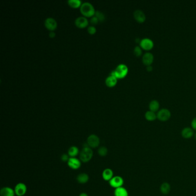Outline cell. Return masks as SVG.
Wrapping results in <instances>:
<instances>
[{"instance_id": "6da1fadb", "label": "cell", "mask_w": 196, "mask_h": 196, "mask_svg": "<svg viewBox=\"0 0 196 196\" xmlns=\"http://www.w3.org/2000/svg\"><path fill=\"white\" fill-rule=\"evenodd\" d=\"M93 156V151L92 149L89 147L87 143L84 146L80 153V158L81 161L83 163H87L92 159Z\"/></svg>"}, {"instance_id": "7a4b0ae2", "label": "cell", "mask_w": 196, "mask_h": 196, "mask_svg": "<svg viewBox=\"0 0 196 196\" xmlns=\"http://www.w3.org/2000/svg\"><path fill=\"white\" fill-rule=\"evenodd\" d=\"M81 12L85 16L90 17L95 14L93 6L89 2H85L81 6Z\"/></svg>"}, {"instance_id": "3957f363", "label": "cell", "mask_w": 196, "mask_h": 196, "mask_svg": "<svg viewBox=\"0 0 196 196\" xmlns=\"http://www.w3.org/2000/svg\"><path fill=\"white\" fill-rule=\"evenodd\" d=\"M86 143L91 149H95L99 146L100 144V140L98 136L95 134H92L88 136Z\"/></svg>"}, {"instance_id": "277c9868", "label": "cell", "mask_w": 196, "mask_h": 196, "mask_svg": "<svg viewBox=\"0 0 196 196\" xmlns=\"http://www.w3.org/2000/svg\"><path fill=\"white\" fill-rule=\"evenodd\" d=\"M115 71L117 78H123L127 75L128 69L126 65L120 64L117 67Z\"/></svg>"}, {"instance_id": "5b68a950", "label": "cell", "mask_w": 196, "mask_h": 196, "mask_svg": "<svg viewBox=\"0 0 196 196\" xmlns=\"http://www.w3.org/2000/svg\"><path fill=\"white\" fill-rule=\"evenodd\" d=\"M124 183V179L121 176L116 175L114 176L111 180L109 181V184L112 187L115 188V189L117 188L122 187Z\"/></svg>"}, {"instance_id": "8992f818", "label": "cell", "mask_w": 196, "mask_h": 196, "mask_svg": "<svg viewBox=\"0 0 196 196\" xmlns=\"http://www.w3.org/2000/svg\"><path fill=\"white\" fill-rule=\"evenodd\" d=\"M157 119L160 122L168 121L171 117V112L167 109H162L159 111L157 115Z\"/></svg>"}, {"instance_id": "52a82bcc", "label": "cell", "mask_w": 196, "mask_h": 196, "mask_svg": "<svg viewBox=\"0 0 196 196\" xmlns=\"http://www.w3.org/2000/svg\"><path fill=\"white\" fill-rule=\"evenodd\" d=\"M140 46L143 50L149 51L154 47V42L150 39L144 38L141 40L140 42Z\"/></svg>"}, {"instance_id": "ba28073f", "label": "cell", "mask_w": 196, "mask_h": 196, "mask_svg": "<svg viewBox=\"0 0 196 196\" xmlns=\"http://www.w3.org/2000/svg\"><path fill=\"white\" fill-rule=\"evenodd\" d=\"M67 163V165L71 169L78 170L80 169L81 166L82 162L81 160L77 157L75 158H70Z\"/></svg>"}, {"instance_id": "9c48e42d", "label": "cell", "mask_w": 196, "mask_h": 196, "mask_svg": "<svg viewBox=\"0 0 196 196\" xmlns=\"http://www.w3.org/2000/svg\"><path fill=\"white\" fill-rule=\"evenodd\" d=\"M15 192L17 196H24L27 193V187L24 183L20 182L15 187Z\"/></svg>"}, {"instance_id": "30bf717a", "label": "cell", "mask_w": 196, "mask_h": 196, "mask_svg": "<svg viewBox=\"0 0 196 196\" xmlns=\"http://www.w3.org/2000/svg\"><path fill=\"white\" fill-rule=\"evenodd\" d=\"M143 64L147 66H151L154 62V55L151 53H146L143 55L142 58Z\"/></svg>"}, {"instance_id": "8fae6325", "label": "cell", "mask_w": 196, "mask_h": 196, "mask_svg": "<svg viewBox=\"0 0 196 196\" xmlns=\"http://www.w3.org/2000/svg\"><path fill=\"white\" fill-rule=\"evenodd\" d=\"M133 16L135 19L139 23H143L146 19V17L143 11L139 9L136 10L134 12Z\"/></svg>"}, {"instance_id": "7c38bea8", "label": "cell", "mask_w": 196, "mask_h": 196, "mask_svg": "<svg viewBox=\"0 0 196 196\" xmlns=\"http://www.w3.org/2000/svg\"><path fill=\"white\" fill-rule=\"evenodd\" d=\"M194 130L191 127L184 128L181 131V136L182 138L189 139L194 136Z\"/></svg>"}, {"instance_id": "4fadbf2b", "label": "cell", "mask_w": 196, "mask_h": 196, "mask_svg": "<svg viewBox=\"0 0 196 196\" xmlns=\"http://www.w3.org/2000/svg\"><path fill=\"white\" fill-rule=\"evenodd\" d=\"M1 196H15V190L10 187L6 186L2 187L0 191Z\"/></svg>"}, {"instance_id": "5bb4252c", "label": "cell", "mask_w": 196, "mask_h": 196, "mask_svg": "<svg viewBox=\"0 0 196 196\" xmlns=\"http://www.w3.org/2000/svg\"><path fill=\"white\" fill-rule=\"evenodd\" d=\"M45 26L50 30H53L57 27V23L55 19L52 17H49L45 20Z\"/></svg>"}, {"instance_id": "9a60e30c", "label": "cell", "mask_w": 196, "mask_h": 196, "mask_svg": "<svg viewBox=\"0 0 196 196\" xmlns=\"http://www.w3.org/2000/svg\"><path fill=\"white\" fill-rule=\"evenodd\" d=\"M102 177L104 180L109 182L114 177L113 171L111 169H105L102 171Z\"/></svg>"}, {"instance_id": "2e32d148", "label": "cell", "mask_w": 196, "mask_h": 196, "mask_svg": "<svg viewBox=\"0 0 196 196\" xmlns=\"http://www.w3.org/2000/svg\"><path fill=\"white\" fill-rule=\"evenodd\" d=\"M89 180V176L85 173H81L77 177V182L81 184H86L87 182H88Z\"/></svg>"}, {"instance_id": "e0dca14e", "label": "cell", "mask_w": 196, "mask_h": 196, "mask_svg": "<svg viewBox=\"0 0 196 196\" xmlns=\"http://www.w3.org/2000/svg\"><path fill=\"white\" fill-rule=\"evenodd\" d=\"M75 23L78 27L84 28L88 24V21L84 17H79L76 19Z\"/></svg>"}, {"instance_id": "ac0fdd59", "label": "cell", "mask_w": 196, "mask_h": 196, "mask_svg": "<svg viewBox=\"0 0 196 196\" xmlns=\"http://www.w3.org/2000/svg\"><path fill=\"white\" fill-rule=\"evenodd\" d=\"M160 191L162 194L167 195L171 191V186L168 182H164L160 186Z\"/></svg>"}, {"instance_id": "d6986e66", "label": "cell", "mask_w": 196, "mask_h": 196, "mask_svg": "<svg viewBox=\"0 0 196 196\" xmlns=\"http://www.w3.org/2000/svg\"><path fill=\"white\" fill-rule=\"evenodd\" d=\"M114 195L115 196H128L129 194L127 190L122 186L115 190Z\"/></svg>"}, {"instance_id": "ffe728a7", "label": "cell", "mask_w": 196, "mask_h": 196, "mask_svg": "<svg viewBox=\"0 0 196 196\" xmlns=\"http://www.w3.org/2000/svg\"><path fill=\"white\" fill-rule=\"evenodd\" d=\"M80 150L77 146H71L69 148L67 154L70 158H75L79 154Z\"/></svg>"}, {"instance_id": "44dd1931", "label": "cell", "mask_w": 196, "mask_h": 196, "mask_svg": "<svg viewBox=\"0 0 196 196\" xmlns=\"http://www.w3.org/2000/svg\"><path fill=\"white\" fill-rule=\"evenodd\" d=\"M159 106H160V104H159V102L157 100H154L150 102V103L149 104V109L151 111L156 112L158 111Z\"/></svg>"}, {"instance_id": "7402d4cb", "label": "cell", "mask_w": 196, "mask_h": 196, "mask_svg": "<svg viewBox=\"0 0 196 196\" xmlns=\"http://www.w3.org/2000/svg\"><path fill=\"white\" fill-rule=\"evenodd\" d=\"M145 118L149 122H153L157 119V116L154 112L149 111L145 113Z\"/></svg>"}, {"instance_id": "603a6c76", "label": "cell", "mask_w": 196, "mask_h": 196, "mask_svg": "<svg viewBox=\"0 0 196 196\" xmlns=\"http://www.w3.org/2000/svg\"><path fill=\"white\" fill-rule=\"evenodd\" d=\"M105 83L108 86L113 87L116 84L117 78L116 77L110 75L106 78L105 80Z\"/></svg>"}, {"instance_id": "cb8c5ba5", "label": "cell", "mask_w": 196, "mask_h": 196, "mask_svg": "<svg viewBox=\"0 0 196 196\" xmlns=\"http://www.w3.org/2000/svg\"><path fill=\"white\" fill-rule=\"evenodd\" d=\"M108 152V149L105 146H101L98 150V154L100 156H102V157L105 156L106 155H107Z\"/></svg>"}, {"instance_id": "d4e9b609", "label": "cell", "mask_w": 196, "mask_h": 196, "mask_svg": "<svg viewBox=\"0 0 196 196\" xmlns=\"http://www.w3.org/2000/svg\"><path fill=\"white\" fill-rule=\"evenodd\" d=\"M68 3L69 5L73 8H78L81 5V1L80 0H69Z\"/></svg>"}, {"instance_id": "484cf974", "label": "cell", "mask_w": 196, "mask_h": 196, "mask_svg": "<svg viewBox=\"0 0 196 196\" xmlns=\"http://www.w3.org/2000/svg\"><path fill=\"white\" fill-rule=\"evenodd\" d=\"M133 52H134V54L136 57H140L142 55V48L140 47V46H136L134 48Z\"/></svg>"}, {"instance_id": "4316f807", "label": "cell", "mask_w": 196, "mask_h": 196, "mask_svg": "<svg viewBox=\"0 0 196 196\" xmlns=\"http://www.w3.org/2000/svg\"><path fill=\"white\" fill-rule=\"evenodd\" d=\"M95 16L100 21H104L105 20V16L104 15L100 12V11H97L95 12Z\"/></svg>"}, {"instance_id": "83f0119b", "label": "cell", "mask_w": 196, "mask_h": 196, "mask_svg": "<svg viewBox=\"0 0 196 196\" xmlns=\"http://www.w3.org/2000/svg\"><path fill=\"white\" fill-rule=\"evenodd\" d=\"M60 159L62 160V162H67L69 159H70V156H69V155L68 154H64L62 155L61 157H60Z\"/></svg>"}, {"instance_id": "f1b7e54d", "label": "cell", "mask_w": 196, "mask_h": 196, "mask_svg": "<svg viewBox=\"0 0 196 196\" xmlns=\"http://www.w3.org/2000/svg\"><path fill=\"white\" fill-rule=\"evenodd\" d=\"M88 31L90 34H94L96 32V29H95V27H94V26H90L88 28Z\"/></svg>"}, {"instance_id": "f546056e", "label": "cell", "mask_w": 196, "mask_h": 196, "mask_svg": "<svg viewBox=\"0 0 196 196\" xmlns=\"http://www.w3.org/2000/svg\"><path fill=\"white\" fill-rule=\"evenodd\" d=\"M191 128L193 130L196 131V117L194 118L192 121L191 122Z\"/></svg>"}, {"instance_id": "4dcf8cb0", "label": "cell", "mask_w": 196, "mask_h": 196, "mask_svg": "<svg viewBox=\"0 0 196 196\" xmlns=\"http://www.w3.org/2000/svg\"><path fill=\"white\" fill-rule=\"evenodd\" d=\"M99 21L98 19L95 17V16H93L91 19H90V22L94 24H95L98 22V21Z\"/></svg>"}, {"instance_id": "1f68e13d", "label": "cell", "mask_w": 196, "mask_h": 196, "mask_svg": "<svg viewBox=\"0 0 196 196\" xmlns=\"http://www.w3.org/2000/svg\"><path fill=\"white\" fill-rule=\"evenodd\" d=\"M146 69H147V70L148 71H153V67L151 66H147V68H146Z\"/></svg>"}, {"instance_id": "d6a6232c", "label": "cell", "mask_w": 196, "mask_h": 196, "mask_svg": "<svg viewBox=\"0 0 196 196\" xmlns=\"http://www.w3.org/2000/svg\"><path fill=\"white\" fill-rule=\"evenodd\" d=\"M49 35L51 37H53L55 36V33L53 32H51L49 33Z\"/></svg>"}, {"instance_id": "836d02e7", "label": "cell", "mask_w": 196, "mask_h": 196, "mask_svg": "<svg viewBox=\"0 0 196 196\" xmlns=\"http://www.w3.org/2000/svg\"><path fill=\"white\" fill-rule=\"evenodd\" d=\"M88 196V194L87 193H84V192H83V193H81L80 194V196Z\"/></svg>"}, {"instance_id": "e575fe53", "label": "cell", "mask_w": 196, "mask_h": 196, "mask_svg": "<svg viewBox=\"0 0 196 196\" xmlns=\"http://www.w3.org/2000/svg\"><path fill=\"white\" fill-rule=\"evenodd\" d=\"M194 139H195V140H196V132L194 133Z\"/></svg>"}]
</instances>
